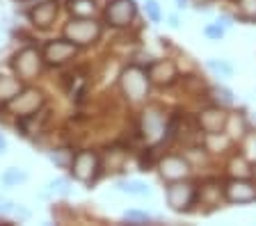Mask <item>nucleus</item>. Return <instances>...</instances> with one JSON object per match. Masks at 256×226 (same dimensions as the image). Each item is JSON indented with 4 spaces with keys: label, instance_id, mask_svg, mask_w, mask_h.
<instances>
[{
    "label": "nucleus",
    "instance_id": "4be33fe9",
    "mask_svg": "<svg viewBox=\"0 0 256 226\" xmlns=\"http://www.w3.org/2000/svg\"><path fill=\"white\" fill-rule=\"evenodd\" d=\"M213 98H215V103L218 105H222V108H231L236 103V98H234V92L231 89H226L224 85H218V87H213Z\"/></svg>",
    "mask_w": 256,
    "mask_h": 226
},
{
    "label": "nucleus",
    "instance_id": "4468645a",
    "mask_svg": "<svg viewBox=\"0 0 256 226\" xmlns=\"http://www.w3.org/2000/svg\"><path fill=\"white\" fill-rule=\"evenodd\" d=\"M58 16V0H42L30 9V21L37 27H48Z\"/></svg>",
    "mask_w": 256,
    "mask_h": 226
},
{
    "label": "nucleus",
    "instance_id": "6ab92c4d",
    "mask_svg": "<svg viewBox=\"0 0 256 226\" xmlns=\"http://www.w3.org/2000/svg\"><path fill=\"white\" fill-rule=\"evenodd\" d=\"M119 192H126V194H133V197H149V185L142 183V181H119L117 183Z\"/></svg>",
    "mask_w": 256,
    "mask_h": 226
},
{
    "label": "nucleus",
    "instance_id": "393cba45",
    "mask_svg": "<svg viewBox=\"0 0 256 226\" xmlns=\"http://www.w3.org/2000/svg\"><path fill=\"white\" fill-rule=\"evenodd\" d=\"M238 11L247 21H256V0H238Z\"/></svg>",
    "mask_w": 256,
    "mask_h": 226
},
{
    "label": "nucleus",
    "instance_id": "9d476101",
    "mask_svg": "<svg viewBox=\"0 0 256 226\" xmlns=\"http://www.w3.org/2000/svg\"><path fill=\"white\" fill-rule=\"evenodd\" d=\"M135 14H138V7H135L133 0H110L106 7V18H108V23L114 27L130 25Z\"/></svg>",
    "mask_w": 256,
    "mask_h": 226
},
{
    "label": "nucleus",
    "instance_id": "5701e85b",
    "mask_svg": "<svg viewBox=\"0 0 256 226\" xmlns=\"http://www.w3.org/2000/svg\"><path fill=\"white\" fill-rule=\"evenodd\" d=\"M28 181V174L23 172V169H16V167H12V169H7L5 174H2V183L7 185V188H14V185H21V183H26Z\"/></svg>",
    "mask_w": 256,
    "mask_h": 226
},
{
    "label": "nucleus",
    "instance_id": "7c9ffc66",
    "mask_svg": "<svg viewBox=\"0 0 256 226\" xmlns=\"http://www.w3.org/2000/svg\"><path fill=\"white\" fill-rule=\"evenodd\" d=\"M14 201L10 199H0V215H10V213H14Z\"/></svg>",
    "mask_w": 256,
    "mask_h": 226
},
{
    "label": "nucleus",
    "instance_id": "9b49d317",
    "mask_svg": "<svg viewBox=\"0 0 256 226\" xmlns=\"http://www.w3.org/2000/svg\"><path fill=\"white\" fill-rule=\"evenodd\" d=\"M224 197L231 204H252L256 201V183H252L250 178H231L224 185Z\"/></svg>",
    "mask_w": 256,
    "mask_h": 226
},
{
    "label": "nucleus",
    "instance_id": "a211bd4d",
    "mask_svg": "<svg viewBox=\"0 0 256 226\" xmlns=\"http://www.w3.org/2000/svg\"><path fill=\"white\" fill-rule=\"evenodd\" d=\"M197 197L202 199L204 206H218L220 199L224 197V188H220L218 183H206L202 190H197Z\"/></svg>",
    "mask_w": 256,
    "mask_h": 226
},
{
    "label": "nucleus",
    "instance_id": "b1692460",
    "mask_svg": "<svg viewBox=\"0 0 256 226\" xmlns=\"http://www.w3.org/2000/svg\"><path fill=\"white\" fill-rule=\"evenodd\" d=\"M208 69L213 71V73L222 75V78H231V75H234V66H231L229 62H224V59H218V57L208 59Z\"/></svg>",
    "mask_w": 256,
    "mask_h": 226
},
{
    "label": "nucleus",
    "instance_id": "c85d7f7f",
    "mask_svg": "<svg viewBox=\"0 0 256 226\" xmlns=\"http://www.w3.org/2000/svg\"><path fill=\"white\" fill-rule=\"evenodd\" d=\"M224 32H226V30H224V27L220 25L218 21H215V23H210V25H206V27H204V34H206L208 39H213V41H222Z\"/></svg>",
    "mask_w": 256,
    "mask_h": 226
},
{
    "label": "nucleus",
    "instance_id": "20e7f679",
    "mask_svg": "<svg viewBox=\"0 0 256 226\" xmlns=\"http://www.w3.org/2000/svg\"><path fill=\"white\" fill-rule=\"evenodd\" d=\"M12 66H14L16 75H18L21 80H34L44 69V55L39 53L37 48L28 46V48L18 50V53L14 55Z\"/></svg>",
    "mask_w": 256,
    "mask_h": 226
},
{
    "label": "nucleus",
    "instance_id": "412c9836",
    "mask_svg": "<svg viewBox=\"0 0 256 226\" xmlns=\"http://www.w3.org/2000/svg\"><path fill=\"white\" fill-rule=\"evenodd\" d=\"M247 130V121L242 117H236V114H229L226 119V128H224V135H229V137H240V135H245Z\"/></svg>",
    "mask_w": 256,
    "mask_h": 226
},
{
    "label": "nucleus",
    "instance_id": "f03ea898",
    "mask_svg": "<svg viewBox=\"0 0 256 226\" xmlns=\"http://www.w3.org/2000/svg\"><path fill=\"white\" fill-rule=\"evenodd\" d=\"M64 37L74 41L76 46H90L101 37V23L94 18H71L64 25Z\"/></svg>",
    "mask_w": 256,
    "mask_h": 226
},
{
    "label": "nucleus",
    "instance_id": "f257e3e1",
    "mask_svg": "<svg viewBox=\"0 0 256 226\" xmlns=\"http://www.w3.org/2000/svg\"><path fill=\"white\" fill-rule=\"evenodd\" d=\"M119 89H122V94L126 96L128 103H142V101H146V96H149L151 78L142 66L130 64L122 71V75H119Z\"/></svg>",
    "mask_w": 256,
    "mask_h": 226
},
{
    "label": "nucleus",
    "instance_id": "f3484780",
    "mask_svg": "<svg viewBox=\"0 0 256 226\" xmlns=\"http://www.w3.org/2000/svg\"><path fill=\"white\" fill-rule=\"evenodd\" d=\"M69 11L78 18H94L98 5L96 0H69Z\"/></svg>",
    "mask_w": 256,
    "mask_h": 226
},
{
    "label": "nucleus",
    "instance_id": "f8f14e48",
    "mask_svg": "<svg viewBox=\"0 0 256 226\" xmlns=\"http://www.w3.org/2000/svg\"><path fill=\"white\" fill-rule=\"evenodd\" d=\"M226 119H229V114L224 112L222 105H210V108H204L199 112L197 124H199V130H204L206 135H215V133H224Z\"/></svg>",
    "mask_w": 256,
    "mask_h": 226
},
{
    "label": "nucleus",
    "instance_id": "f704fd0d",
    "mask_svg": "<svg viewBox=\"0 0 256 226\" xmlns=\"http://www.w3.org/2000/svg\"><path fill=\"white\" fill-rule=\"evenodd\" d=\"M5 149H7V140L0 135V153H5Z\"/></svg>",
    "mask_w": 256,
    "mask_h": 226
},
{
    "label": "nucleus",
    "instance_id": "39448f33",
    "mask_svg": "<svg viewBox=\"0 0 256 226\" xmlns=\"http://www.w3.org/2000/svg\"><path fill=\"white\" fill-rule=\"evenodd\" d=\"M140 133L146 142H160L165 140L167 133V117L160 108H146L142 112V119H140Z\"/></svg>",
    "mask_w": 256,
    "mask_h": 226
},
{
    "label": "nucleus",
    "instance_id": "58836bf2",
    "mask_svg": "<svg viewBox=\"0 0 256 226\" xmlns=\"http://www.w3.org/2000/svg\"><path fill=\"white\" fill-rule=\"evenodd\" d=\"M254 174H256V167H254Z\"/></svg>",
    "mask_w": 256,
    "mask_h": 226
},
{
    "label": "nucleus",
    "instance_id": "dca6fc26",
    "mask_svg": "<svg viewBox=\"0 0 256 226\" xmlns=\"http://www.w3.org/2000/svg\"><path fill=\"white\" fill-rule=\"evenodd\" d=\"M46 119H48L46 110H37L34 114L21 117V130H23V135H37V133H42L44 124H46Z\"/></svg>",
    "mask_w": 256,
    "mask_h": 226
},
{
    "label": "nucleus",
    "instance_id": "6e6552de",
    "mask_svg": "<svg viewBox=\"0 0 256 226\" xmlns=\"http://www.w3.org/2000/svg\"><path fill=\"white\" fill-rule=\"evenodd\" d=\"M158 172L160 176L174 183V181H186L192 172V165L186 156H165L158 160Z\"/></svg>",
    "mask_w": 256,
    "mask_h": 226
},
{
    "label": "nucleus",
    "instance_id": "72a5a7b5",
    "mask_svg": "<svg viewBox=\"0 0 256 226\" xmlns=\"http://www.w3.org/2000/svg\"><path fill=\"white\" fill-rule=\"evenodd\" d=\"M170 25H172V27H178V25H181V23H178V16H176V14H172V16H170Z\"/></svg>",
    "mask_w": 256,
    "mask_h": 226
},
{
    "label": "nucleus",
    "instance_id": "2f4dec72",
    "mask_svg": "<svg viewBox=\"0 0 256 226\" xmlns=\"http://www.w3.org/2000/svg\"><path fill=\"white\" fill-rule=\"evenodd\" d=\"M12 215L18 217V220H28V217H30V210L21 208V206H14V213H12Z\"/></svg>",
    "mask_w": 256,
    "mask_h": 226
},
{
    "label": "nucleus",
    "instance_id": "7ed1b4c3",
    "mask_svg": "<svg viewBox=\"0 0 256 226\" xmlns=\"http://www.w3.org/2000/svg\"><path fill=\"white\" fill-rule=\"evenodd\" d=\"M69 169L76 181L90 185V183H94L98 172H101V158L96 156L94 151H78L74 156V160H71Z\"/></svg>",
    "mask_w": 256,
    "mask_h": 226
},
{
    "label": "nucleus",
    "instance_id": "0eeeda50",
    "mask_svg": "<svg viewBox=\"0 0 256 226\" xmlns=\"http://www.w3.org/2000/svg\"><path fill=\"white\" fill-rule=\"evenodd\" d=\"M7 108L18 119L28 117V114H34L37 110L44 108V94L39 92V89H21V92L7 103Z\"/></svg>",
    "mask_w": 256,
    "mask_h": 226
},
{
    "label": "nucleus",
    "instance_id": "a878e982",
    "mask_svg": "<svg viewBox=\"0 0 256 226\" xmlns=\"http://www.w3.org/2000/svg\"><path fill=\"white\" fill-rule=\"evenodd\" d=\"M124 220H126L128 224H149L151 215L144 213V210H126V213H124Z\"/></svg>",
    "mask_w": 256,
    "mask_h": 226
},
{
    "label": "nucleus",
    "instance_id": "e433bc0d",
    "mask_svg": "<svg viewBox=\"0 0 256 226\" xmlns=\"http://www.w3.org/2000/svg\"><path fill=\"white\" fill-rule=\"evenodd\" d=\"M197 5H208V2H213V0H194Z\"/></svg>",
    "mask_w": 256,
    "mask_h": 226
},
{
    "label": "nucleus",
    "instance_id": "1a4fd4ad",
    "mask_svg": "<svg viewBox=\"0 0 256 226\" xmlns=\"http://www.w3.org/2000/svg\"><path fill=\"white\" fill-rule=\"evenodd\" d=\"M76 53H78V46H76L74 41H69V39H53V41L46 43V48H44V62H48V64L53 66H62L66 64L69 59L76 57Z\"/></svg>",
    "mask_w": 256,
    "mask_h": 226
},
{
    "label": "nucleus",
    "instance_id": "473e14b6",
    "mask_svg": "<svg viewBox=\"0 0 256 226\" xmlns=\"http://www.w3.org/2000/svg\"><path fill=\"white\" fill-rule=\"evenodd\" d=\"M218 23H220V25L224 27V30H229V27L234 25V23H231V18H229V16H220V18H218Z\"/></svg>",
    "mask_w": 256,
    "mask_h": 226
},
{
    "label": "nucleus",
    "instance_id": "2eb2a0df",
    "mask_svg": "<svg viewBox=\"0 0 256 226\" xmlns=\"http://www.w3.org/2000/svg\"><path fill=\"white\" fill-rule=\"evenodd\" d=\"M21 89H23V85H21V78H18V75L12 78V75L0 73V103H10Z\"/></svg>",
    "mask_w": 256,
    "mask_h": 226
},
{
    "label": "nucleus",
    "instance_id": "cd10ccee",
    "mask_svg": "<svg viewBox=\"0 0 256 226\" xmlns=\"http://www.w3.org/2000/svg\"><path fill=\"white\" fill-rule=\"evenodd\" d=\"M50 192L55 194H62V197H69L71 194V183L66 181V178H55V181H50Z\"/></svg>",
    "mask_w": 256,
    "mask_h": 226
},
{
    "label": "nucleus",
    "instance_id": "c9c22d12",
    "mask_svg": "<svg viewBox=\"0 0 256 226\" xmlns=\"http://www.w3.org/2000/svg\"><path fill=\"white\" fill-rule=\"evenodd\" d=\"M176 7H178V9H186V7H188V0H176Z\"/></svg>",
    "mask_w": 256,
    "mask_h": 226
},
{
    "label": "nucleus",
    "instance_id": "4c0bfd02",
    "mask_svg": "<svg viewBox=\"0 0 256 226\" xmlns=\"http://www.w3.org/2000/svg\"><path fill=\"white\" fill-rule=\"evenodd\" d=\"M250 124H252V126H256V112L250 117Z\"/></svg>",
    "mask_w": 256,
    "mask_h": 226
},
{
    "label": "nucleus",
    "instance_id": "423d86ee",
    "mask_svg": "<svg viewBox=\"0 0 256 226\" xmlns=\"http://www.w3.org/2000/svg\"><path fill=\"white\" fill-rule=\"evenodd\" d=\"M165 199L172 210L181 213V210H188L197 201V188L192 183H186V181H174V183L167 185Z\"/></svg>",
    "mask_w": 256,
    "mask_h": 226
},
{
    "label": "nucleus",
    "instance_id": "c756f323",
    "mask_svg": "<svg viewBox=\"0 0 256 226\" xmlns=\"http://www.w3.org/2000/svg\"><path fill=\"white\" fill-rule=\"evenodd\" d=\"M144 11H146V16H149L154 23H158L160 18H162V14H160V5L156 2V0H146V2H144Z\"/></svg>",
    "mask_w": 256,
    "mask_h": 226
},
{
    "label": "nucleus",
    "instance_id": "aec40b11",
    "mask_svg": "<svg viewBox=\"0 0 256 226\" xmlns=\"http://www.w3.org/2000/svg\"><path fill=\"white\" fill-rule=\"evenodd\" d=\"M252 172H254V167H252V165L242 156H236L234 160L229 162V174L234 178H250Z\"/></svg>",
    "mask_w": 256,
    "mask_h": 226
},
{
    "label": "nucleus",
    "instance_id": "ddd939ff",
    "mask_svg": "<svg viewBox=\"0 0 256 226\" xmlns=\"http://www.w3.org/2000/svg\"><path fill=\"white\" fill-rule=\"evenodd\" d=\"M146 73H149L151 82L158 87H170L178 78V69H176V64L172 59H158V62H154Z\"/></svg>",
    "mask_w": 256,
    "mask_h": 226
},
{
    "label": "nucleus",
    "instance_id": "bb28decb",
    "mask_svg": "<svg viewBox=\"0 0 256 226\" xmlns=\"http://www.w3.org/2000/svg\"><path fill=\"white\" fill-rule=\"evenodd\" d=\"M50 160L58 165V167H71V160H74V156H71L69 151H50Z\"/></svg>",
    "mask_w": 256,
    "mask_h": 226
}]
</instances>
